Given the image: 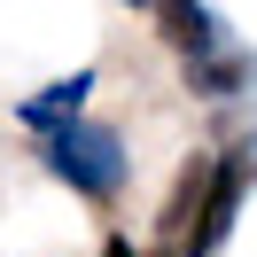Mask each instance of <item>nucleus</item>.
<instances>
[{
    "label": "nucleus",
    "instance_id": "nucleus-1",
    "mask_svg": "<svg viewBox=\"0 0 257 257\" xmlns=\"http://www.w3.org/2000/svg\"><path fill=\"white\" fill-rule=\"evenodd\" d=\"M47 172L70 195H86V203H117V187H125V141L109 125H94V117H78V125L47 133Z\"/></svg>",
    "mask_w": 257,
    "mask_h": 257
},
{
    "label": "nucleus",
    "instance_id": "nucleus-2",
    "mask_svg": "<svg viewBox=\"0 0 257 257\" xmlns=\"http://www.w3.org/2000/svg\"><path fill=\"white\" fill-rule=\"evenodd\" d=\"M249 179H257V141L218 148V179H210V203H203V218H195V234H187V249H179V257H210L226 234H234V210H241V195H249Z\"/></svg>",
    "mask_w": 257,
    "mask_h": 257
},
{
    "label": "nucleus",
    "instance_id": "nucleus-3",
    "mask_svg": "<svg viewBox=\"0 0 257 257\" xmlns=\"http://www.w3.org/2000/svg\"><path fill=\"white\" fill-rule=\"evenodd\" d=\"M210 179H218V156H187V164H179L172 195H164V210H156V234H164V249H187L195 218H203V203H210Z\"/></svg>",
    "mask_w": 257,
    "mask_h": 257
},
{
    "label": "nucleus",
    "instance_id": "nucleus-4",
    "mask_svg": "<svg viewBox=\"0 0 257 257\" xmlns=\"http://www.w3.org/2000/svg\"><path fill=\"white\" fill-rule=\"evenodd\" d=\"M148 24H156V39L179 55V63H195V55H210V47H226V32H218V16H210L203 0H148Z\"/></svg>",
    "mask_w": 257,
    "mask_h": 257
},
{
    "label": "nucleus",
    "instance_id": "nucleus-5",
    "mask_svg": "<svg viewBox=\"0 0 257 257\" xmlns=\"http://www.w3.org/2000/svg\"><path fill=\"white\" fill-rule=\"evenodd\" d=\"M187 70V94H203V101H234V94H249V78H257V63H249V47H210V55H195V63H179Z\"/></svg>",
    "mask_w": 257,
    "mask_h": 257
},
{
    "label": "nucleus",
    "instance_id": "nucleus-6",
    "mask_svg": "<svg viewBox=\"0 0 257 257\" xmlns=\"http://www.w3.org/2000/svg\"><path fill=\"white\" fill-rule=\"evenodd\" d=\"M86 94H94V70H70V78H55V86H39L32 101H24V125L32 133H63V125H78V109H86Z\"/></svg>",
    "mask_w": 257,
    "mask_h": 257
},
{
    "label": "nucleus",
    "instance_id": "nucleus-7",
    "mask_svg": "<svg viewBox=\"0 0 257 257\" xmlns=\"http://www.w3.org/2000/svg\"><path fill=\"white\" fill-rule=\"evenodd\" d=\"M101 257H179V249H133V241H109Z\"/></svg>",
    "mask_w": 257,
    "mask_h": 257
},
{
    "label": "nucleus",
    "instance_id": "nucleus-8",
    "mask_svg": "<svg viewBox=\"0 0 257 257\" xmlns=\"http://www.w3.org/2000/svg\"><path fill=\"white\" fill-rule=\"evenodd\" d=\"M133 8H148V0H133Z\"/></svg>",
    "mask_w": 257,
    "mask_h": 257
}]
</instances>
